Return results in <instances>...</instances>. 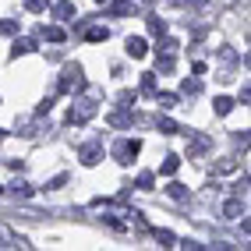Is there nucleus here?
Instances as JSON below:
<instances>
[{"label":"nucleus","instance_id":"obj_23","mask_svg":"<svg viewBox=\"0 0 251 251\" xmlns=\"http://www.w3.org/2000/svg\"><path fill=\"white\" fill-rule=\"evenodd\" d=\"M156 237L163 241V248H174V241H177V237H174V233H170V230H159V233H156Z\"/></svg>","mask_w":251,"mask_h":251},{"label":"nucleus","instance_id":"obj_14","mask_svg":"<svg viewBox=\"0 0 251 251\" xmlns=\"http://www.w3.org/2000/svg\"><path fill=\"white\" fill-rule=\"evenodd\" d=\"M156 124H159V131H163V135H177V131H180V127H177V124L170 121V117H159Z\"/></svg>","mask_w":251,"mask_h":251},{"label":"nucleus","instance_id":"obj_16","mask_svg":"<svg viewBox=\"0 0 251 251\" xmlns=\"http://www.w3.org/2000/svg\"><path fill=\"white\" fill-rule=\"evenodd\" d=\"M53 11L60 14V18H71V14H75V4H71V0H60V4H57Z\"/></svg>","mask_w":251,"mask_h":251},{"label":"nucleus","instance_id":"obj_17","mask_svg":"<svg viewBox=\"0 0 251 251\" xmlns=\"http://www.w3.org/2000/svg\"><path fill=\"white\" fill-rule=\"evenodd\" d=\"M14 32H18V22H14V18H4V22H0V36H14Z\"/></svg>","mask_w":251,"mask_h":251},{"label":"nucleus","instance_id":"obj_19","mask_svg":"<svg viewBox=\"0 0 251 251\" xmlns=\"http://www.w3.org/2000/svg\"><path fill=\"white\" fill-rule=\"evenodd\" d=\"M149 32H152V36H163V32H166V22H163V18H149Z\"/></svg>","mask_w":251,"mask_h":251},{"label":"nucleus","instance_id":"obj_8","mask_svg":"<svg viewBox=\"0 0 251 251\" xmlns=\"http://www.w3.org/2000/svg\"><path fill=\"white\" fill-rule=\"evenodd\" d=\"M177 166H180V156H166V163L159 166V174H163V177H174Z\"/></svg>","mask_w":251,"mask_h":251},{"label":"nucleus","instance_id":"obj_13","mask_svg":"<svg viewBox=\"0 0 251 251\" xmlns=\"http://www.w3.org/2000/svg\"><path fill=\"white\" fill-rule=\"evenodd\" d=\"M233 110V99L230 96H220V99H216V113H220V117H226Z\"/></svg>","mask_w":251,"mask_h":251},{"label":"nucleus","instance_id":"obj_10","mask_svg":"<svg viewBox=\"0 0 251 251\" xmlns=\"http://www.w3.org/2000/svg\"><path fill=\"white\" fill-rule=\"evenodd\" d=\"M241 212H244V205L237 202V198H233V202H226V205H223V216H226V220H237Z\"/></svg>","mask_w":251,"mask_h":251},{"label":"nucleus","instance_id":"obj_2","mask_svg":"<svg viewBox=\"0 0 251 251\" xmlns=\"http://www.w3.org/2000/svg\"><path fill=\"white\" fill-rule=\"evenodd\" d=\"M138 149H142V142H135V138H121V142L113 145V159H117V163H131V159L138 156Z\"/></svg>","mask_w":251,"mask_h":251},{"label":"nucleus","instance_id":"obj_12","mask_svg":"<svg viewBox=\"0 0 251 251\" xmlns=\"http://www.w3.org/2000/svg\"><path fill=\"white\" fill-rule=\"evenodd\" d=\"M156 103H159L163 110H174V106H177V96H174V92H163V96L156 92Z\"/></svg>","mask_w":251,"mask_h":251},{"label":"nucleus","instance_id":"obj_27","mask_svg":"<svg viewBox=\"0 0 251 251\" xmlns=\"http://www.w3.org/2000/svg\"><path fill=\"white\" fill-rule=\"evenodd\" d=\"M64 180H68V174H57L53 180H50V184H46V188H60V184H64Z\"/></svg>","mask_w":251,"mask_h":251},{"label":"nucleus","instance_id":"obj_22","mask_svg":"<svg viewBox=\"0 0 251 251\" xmlns=\"http://www.w3.org/2000/svg\"><path fill=\"white\" fill-rule=\"evenodd\" d=\"M152 184H156V177H152V174H138V188H142V191H149Z\"/></svg>","mask_w":251,"mask_h":251},{"label":"nucleus","instance_id":"obj_25","mask_svg":"<svg viewBox=\"0 0 251 251\" xmlns=\"http://www.w3.org/2000/svg\"><path fill=\"white\" fill-rule=\"evenodd\" d=\"M180 89H184V96H195V92H198V89H202V85H198V81L191 78V81H184V85H180Z\"/></svg>","mask_w":251,"mask_h":251},{"label":"nucleus","instance_id":"obj_30","mask_svg":"<svg viewBox=\"0 0 251 251\" xmlns=\"http://www.w3.org/2000/svg\"><path fill=\"white\" fill-rule=\"evenodd\" d=\"M145 4H149V0H145Z\"/></svg>","mask_w":251,"mask_h":251},{"label":"nucleus","instance_id":"obj_29","mask_svg":"<svg viewBox=\"0 0 251 251\" xmlns=\"http://www.w3.org/2000/svg\"><path fill=\"white\" fill-rule=\"evenodd\" d=\"M99 4H103V0H99Z\"/></svg>","mask_w":251,"mask_h":251},{"label":"nucleus","instance_id":"obj_21","mask_svg":"<svg viewBox=\"0 0 251 251\" xmlns=\"http://www.w3.org/2000/svg\"><path fill=\"white\" fill-rule=\"evenodd\" d=\"M159 71H163V75L174 71V53H163V57H159Z\"/></svg>","mask_w":251,"mask_h":251},{"label":"nucleus","instance_id":"obj_18","mask_svg":"<svg viewBox=\"0 0 251 251\" xmlns=\"http://www.w3.org/2000/svg\"><path fill=\"white\" fill-rule=\"evenodd\" d=\"M32 46H36L32 39H18V43H14V50H11V57H18V53H28Z\"/></svg>","mask_w":251,"mask_h":251},{"label":"nucleus","instance_id":"obj_20","mask_svg":"<svg viewBox=\"0 0 251 251\" xmlns=\"http://www.w3.org/2000/svg\"><path fill=\"white\" fill-rule=\"evenodd\" d=\"M131 11H135L131 0H117V4H113V14H131Z\"/></svg>","mask_w":251,"mask_h":251},{"label":"nucleus","instance_id":"obj_3","mask_svg":"<svg viewBox=\"0 0 251 251\" xmlns=\"http://www.w3.org/2000/svg\"><path fill=\"white\" fill-rule=\"evenodd\" d=\"M96 103H92V99H85V103H78V106H71V113H68V121L71 124H85L89 121V117H96Z\"/></svg>","mask_w":251,"mask_h":251},{"label":"nucleus","instance_id":"obj_28","mask_svg":"<svg viewBox=\"0 0 251 251\" xmlns=\"http://www.w3.org/2000/svg\"><path fill=\"white\" fill-rule=\"evenodd\" d=\"M0 138H4V131H0Z\"/></svg>","mask_w":251,"mask_h":251},{"label":"nucleus","instance_id":"obj_5","mask_svg":"<svg viewBox=\"0 0 251 251\" xmlns=\"http://www.w3.org/2000/svg\"><path fill=\"white\" fill-rule=\"evenodd\" d=\"M212 142H209V135H195L191 138V149H188V156H198V152H205Z\"/></svg>","mask_w":251,"mask_h":251},{"label":"nucleus","instance_id":"obj_1","mask_svg":"<svg viewBox=\"0 0 251 251\" xmlns=\"http://www.w3.org/2000/svg\"><path fill=\"white\" fill-rule=\"evenodd\" d=\"M78 89H85V75H81V68L68 64L60 75V92H78Z\"/></svg>","mask_w":251,"mask_h":251},{"label":"nucleus","instance_id":"obj_26","mask_svg":"<svg viewBox=\"0 0 251 251\" xmlns=\"http://www.w3.org/2000/svg\"><path fill=\"white\" fill-rule=\"evenodd\" d=\"M14 195H22V198H32V188H28V184H22V180H18V184H14Z\"/></svg>","mask_w":251,"mask_h":251},{"label":"nucleus","instance_id":"obj_6","mask_svg":"<svg viewBox=\"0 0 251 251\" xmlns=\"http://www.w3.org/2000/svg\"><path fill=\"white\" fill-rule=\"evenodd\" d=\"M127 53H131V57H145V39H142V36H131V39H127Z\"/></svg>","mask_w":251,"mask_h":251},{"label":"nucleus","instance_id":"obj_24","mask_svg":"<svg viewBox=\"0 0 251 251\" xmlns=\"http://www.w3.org/2000/svg\"><path fill=\"white\" fill-rule=\"evenodd\" d=\"M46 4H50V0H25L28 11H46Z\"/></svg>","mask_w":251,"mask_h":251},{"label":"nucleus","instance_id":"obj_4","mask_svg":"<svg viewBox=\"0 0 251 251\" xmlns=\"http://www.w3.org/2000/svg\"><path fill=\"white\" fill-rule=\"evenodd\" d=\"M99 159H103V145H99V142H92V145L81 149V163H85V166H92V163H99Z\"/></svg>","mask_w":251,"mask_h":251},{"label":"nucleus","instance_id":"obj_7","mask_svg":"<svg viewBox=\"0 0 251 251\" xmlns=\"http://www.w3.org/2000/svg\"><path fill=\"white\" fill-rule=\"evenodd\" d=\"M39 36H46L50 43H64V36H68V32L57 28V25H50V28H39Z\"/></svg>","mask_w":251,"mask_h":251},{"label":"nucleus","instance_id":"obj_9","mask_svg":"<svg viewBox=\"0 0 251 251\" xmlns=\"http://www.w3.org/2000/svg\"><path fill=\"white\" fill-rule=\"evenodd\" d=\"M85 36H89V39H92V43H103V39H106V36H110V28H106V25H92V28H89V32H85Z\"/></svg>","mask_w":251,"mask_h":251},{"label":"nucleus","instance_id":"obj_11","mask_svg":"<svg viewBox=\"0 0 251 251\" xmlns=\"http://www.w3.org/2000/svg\"><path fill=\"white\" fill-rule=\"evenodd\" d=\"M166 195H170L174 202H184V198H188V188H184V184H170V188H166Z\"/></svg>","mask_w":251,"mask_h":251},{"label":"nucleus","instance_id":"obj_15","mask_svg":"<svg viewBox=\"0 0 251 251\" xmlns=\"http://www.w3.org/2000/svg\"><path fill=\"white\" fill-rule=\"evenodd\" d=\"M142 92L145 96H156V75H142Z\"/></svg>","mask_w":251,"mask_h":251}]
</instances>
